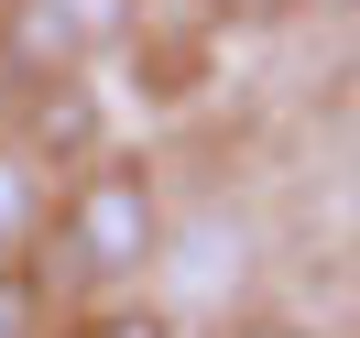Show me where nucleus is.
I'll return each instance as SVG.
<instances>
[{
  "label": "nucleus",
  "mask_w": 360,
  "mask_h": 338,
  "mask_svg": "<svg viewBox=\"0 0 360 338\" xmlns=\"http://www.w3.org/2000/svg\"><path fill=\"white\" fill-rule=\"evenodd\" d=\"M338 186H349V207H360V110H349V131H338Z\"/></svg>",
  "instance_id": "nucleus-7"
},
{
  "label": "nucleus",
  "mask_w": 360,
  "mask_h": 338,
  "mask_svg": "<svg viewBox=\"0 0 360 338\" xmlns=\"http://www.w3.org/2000/svg\"><path fill=\"white\" fill-rule=\"evenodd\" d=\"M33 327H55L44 284H33V262H0V338H33Z\"/></svg>",
  "instance_id": "nucleus-5"
},
{
  "label": "nucleus",
  "mask_w": 360,
  "mask_h": 338,
  "mask_svg": "<svg viewBox=\"0 0 360 338\" xmlns=\"http://www.w3.org/2000/svg\"><path fill=\"white\" fill-rule=\"evenodd\" d=\"M219 338H328V327H273V316H251V327H219Z\"/></svg>",
  "instance_id": "nucleus-8"
},
{
  "label": "nucleus",
  "mask_w": 360,
  "mask_h": 338,
  "mask_svg": "<svg viewBox=\"0 0 360 338\" xmlns=\"http://www.w3.org/2000/svg\"><path fill=\"white\" fill-rule=\"evenodd\" d=\"M164 316H219L229 294L251 284V219H229V207H197V219H164Z\"/></svg>",
  "instance_id": "nucleus-3"
},
{
  "label": "nucleus",
  "mask_w": 360,
  "mask_h": 338,
  "mask_svg": "<svg viewBox=\"0 0 360 338\" xmlns=\"http://www.w3.org/2000/svg\"><path fill=\"white\" fill-rule=\"evenodd\" d=\"M44 164L33 153H0V262H33V240H44Z\"/></svg>",
  "instance_id": "nucleus-4"
},
{
  "label": "nucleus",
  "mask_w": 360,
  "mask_h": 338,
  "mask_svg": "<svg viewBox=\"0 0 360 338\" xmlns=\"http://www.w3.org/2000/svg\"><path fill=\"white\" fill-rule=\"evenodd\" d=\"M164 262V186L142 153H98L66 197L44 207V240H33V284L44 306L66 316H98Z\"/></svg>",
  "instance_id": "nucleus-1"
},
{
  "label": "nucleus",
  "mask_w": 360,
  "mask_h": 338,
  "mask_svg": "<svg viewBox=\"0 0 360 338\" xmlns=\"http://www.w3.org/2000/svg\"><path fill=\"white\" fill-rule=\"evenodd\" d=\"M142 0H11V22H0V55L22 77H77L88 55L131 44Z\"/></svg>",
  "instance_id": "nucleus-2"
},
{
  "label": "nucleus",
  "mask_w": 360,
  "mask_h": 338,
  "mask_svg": "<svg viewBox=\"0 0 360 338\" xmlns=\"http://www.w3.org/2000/svg\"><path fill=\"white\" fill-rule=\"evenodd\" d=\"M66 338H175V316L164 306H98V316H77Z\"/></svg>",
  "instance_id": "nucleus-6"
}]
</instances>
